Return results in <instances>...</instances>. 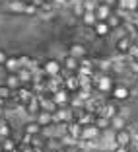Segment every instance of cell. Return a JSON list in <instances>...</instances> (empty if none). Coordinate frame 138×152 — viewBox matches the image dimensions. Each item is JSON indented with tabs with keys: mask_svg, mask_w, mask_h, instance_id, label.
<instances>
[{
	"mask_svg": "<svg viewBox=\"0 0 138 152\" xmlns=\"http://www.w3.org/2000/svg\"><path fill=\"white\" fill-rule=\"evenodd\" d=\"M80 20H82V23H84L86 27H94L95 23L99 22L97 16H95V12H89V10H86V12L82 14V18H80Z\"/></svg>",
	"mask_w": 138,
	"mask_h": 152,
	"instance_id": "cb8c5ba5",
	"label": "cell"
},
{
	"mask_svg": "<svg viewBox=\"0 0 138 152\" xmlns=\"http://www.w3.org/2000/svg\"><path fill=\"white\" fill-rule=\"evenodd\" d=\"M53 99L57 102V105H58V107H64V105H70L72 92H70V90H66V88H60V90H57V92L53 94Z\"/></svg>",
	"mask_w": 138,
	"mask_h": 152,
	"instance_id": "8992f818",
	"label": "cell"
},
{
	"mask_svg": "<svg viewBox=\"0 0 138 152\" xmlns=\"http://www.w3.org/2000/svg\"><path fill=\"white\" fill-rule=\"evenodd\" d=\"M119 6L129 14H136L138 12V0H121Z\"/></svg>",
	"mask_w": 138,
	"mask_h": 152,
	"instance_id": "4316f807",
	"label": "cell"
},
{
	"mask_svg": "<svg viewBox=\"0 0 138 152\" xmlns=\"http://www.w3.org/2000/svg\"><path fill=\"white\" fill-rule=\"evenodd\" d=\"M18 76H20V80H22V84H31L35 80V72L31 68H25V66H22L18 70Z\"/></svg>",
	"mask_w": 138,
	"mask_h": 152,
	"instance_id": "ffe728a7",
	"label": "cell"
},
{
	"mask_svg": "<svg viewBox=\"0 0 138 152\" xmlns=\"http://www.w3.org/2000/svg\"><path fill=\"white\" fill-rule=\"evenodd\" d=\"M68 55L76 57L78 61H82V58L88 57V49H86V45H82V43H74V45H70V53Z\"/></svg>",
	"mask_w": 138,
	"mask_h": 152,
	"instance_id": "d6986e66",
	"label": "cell"
},
{
	"mask_svg": "<svg viewBox=\"0 0 138 152\" xmlns=\"http://www.w3.org/2000/svg\"><path fill=\"white\" fill-rule=\"evenodd\" d=\"M53 115H54V123H60V125H66V123L74 121V115H72V107H70V105L58 107Z\"/></svg>",
	"mask_w": 138,
	"mask_h": 152,
	"instance_id": "3957f363",
	"label": "cell"
},
{
	"mask_svg": "<svg viewBox=\"0 0 138 152\" xmlns=\"http://www.w3.org/2000/svg\"><path fill=\"white\" fill-rule=\"evenodd\" d=\"M86 12V8H84V2L82 0H74V14L78 16V18H82V14Z\"/></svg>",
	"mask_w": 138,
	"mask_h": 152,
	"instance_id": "d6a6232c",
	"label": "cell"
},
{
	"mask_svg": "<svg viewBox=\"0 0 138 152\" xmlns=\"http://www.w3.org/2000/svg\"><path fill=\"white\" fill-rule=\"evenodd\" d=\"M132 140V134H130V131L126 129H119V131H115V142L117 144H121V146H129V142Z\"/></svg>",
	"mask_w": 138,
	"mask_h": 152,
	"instance_id": "7c38bea8",
	"label": "cell"
},
{
	"mask_svg": "<svg viewBox=\"0 0 138 152\" xmlns=\"http://www.w3.org/2000/svg\"><path fill=\"white\" fill-rule=\"evenodd\" d=\"M14 96V90L8 84H0V102H8Z\"/></svg>",
	"mask_w": 138,
	"mask_h": 152,
	"instance_id": "f546056e",
	"label": "cell"
},
{
	"mask_svg": "<svg viewBox=\"0 0 138 152\" xmlns=\"http://www.w3.org/2000/svg\"><path fill=\"white\" fill-rule=\"evenodd\" d=\"M23 109H25V113H29V115H37V113L41 111V99H39V96H33L29 102L23 105Z\"/></svg>",
	"mask_w": 138,
	"mask_h": 152,
	"instance_id": "9a60e30c",
	"label": "cell"
},
{
	"mask_svg": "<svg viewBox=\"0 0 138 152\" xmlns=\"http://www.w3.org/2000/svg\"><path fill=\"white\" fill-rule=\"evenodd\" d=\"M2 68L6 70V74H10V72H18L20 68H22V64H20V57H18V55H10L8 61L4 63Z\"/></svg>",
	"mask_w": 138,
	"mask_h": 152,
	"instance_id": "2e32d148",
	"label": "cell"
},
{
	"mask_svg": "<svg viewBox=\"0 0 138 152\" xmlns=\"http://www.w3.org/2000/svg\"><path fill=\"white\" fill-rule=\"evenodd\" d=\"M4 84H8L14 92H16V90H20L23 86L22 80H20V76H18V72H10V74H6V82H4Z\"/></svg>",
	"mask_w": 138,
	"mask_h": 152,
	"instance_id": "7402d4cb",
	"label": "cell"
},
{
	"mask_svg": "<svg viewBox=\"0 0 138 152\" xmlns=\"http://www.w3.org/2000/svg\"><path fill=\"white\" fill-rule=\"evenodd\" d=\"M132 45H134L132 35H123L119 41H117L115 49H117V53H119V55H129V51H130V47H132Z\"/></svg>",
	"mask_w": 138,
	"mask_h": 152,
	"instance_id": "ba28073f",
	"label": "cell"
},
{
	"mask_svg": "<svg viewBox=\"0 0 138 152\" xmlns=\"http://www.w3.org/2000/svg\"><path fill=\"white\" fill-rule=\"evenodd\" d=\"M132 39H134V45H138V31L132 33Z\"/></svg>",
	"mask_w": 138,
	"mask_h": 152,
	"instance_id": "60d3db41",
	"label": "cell"
},
{
	"mask_svg": "<svg viewBox=\"0 0 138 152\" xmlns=\"http://www.w3.org/2000/svg\"><path fill=\"white\" fill-rule=\"evenodd\" d=\"M130 70L138 74V63H136V61H132V64H130Z\"/></svg>",
	"mask_w": 138,
	"mask_h": 152,
	"instance_id": "f35d334b",
	"label": "cell"
},
{
	"mask_svg": "<svg viewBox=\"0 0 138 152\" xmlns=\"http://www.w3.org/2000/svg\"><path fill=\"white\" fill-rule=\"evenodd\" d=\"M113 152H129V148H126V146H121V144H117Z\"/></svg>",
	"mask_w": 138,
	"mask_h": 152,
	"instance_id": "74e56055",
	"label": "cell"
},
{
	"mask_svg": "<svg viewBox=\"0 0 138 152\" xmlns=\"http://www.w3.org/2000/svg\"><path fill=\"white\" fill-rule=\"evenodd\" d=\"M57 152H66V146H62V148H58Z\"/></svg>",
	"mask_w": 138,
	"mask_h": 152,
	"instance_id": "b9f144b4",
	"label": "cell"
},
{
	"mask_svg": "<svg viewBox=\"0 0 138 152\" xmlns=\"http://www.w3.org/2000/svg\"><path fill=\"white\" fill-rule=\"evenodd\" d=\"M129 57H130V61H136L138 63V45H132V47H130Z\"/></svg>",
	"mask_w": 138,
	"mask_h": 152,
	"instance_id": "836d02e7",
	"label": "cell"
},
{
	"mask_svg": "<svg viewBox=\"0 0 138 152\" xmlns=\"http://www.w3.org/2000/svg\"><path fill=\"white\" fill-rule=\"evenodd\" d=\"M113 12H115V8L109 6V4H105V2H99L97 8H95V16H97V20H101V22H105Z\"/></svg>",
	"mask_w": 138,
	"mask_h": 152,
	"instance_id": "4fadbf2b",
	"label": "cell"
},
{
	"mask_svg": "<svg viewBox=\"0 0 138 152\" xmlns=\"http://www.w3.org/2000/svg\"><path fill=\"white\" fill-rule=\"evenodd\" d=\"M12 152H22V148H20V146H18V148H14V150H12Z\"/></svg>",
	"mask_w": 138,
	"mask_h": 152,
	"instance_id": "7bdbcfd3",
	"label": "cell"
},
{
	"mask_svg": "<svg viewBox=\"0 0 138 152\" xmlns=\"http://www.w3.org/2000/svg\"><path fill=\"white\" fill-rule=\"evenodd\" d=\"M64 88L66 90H70L72 94H74V92H78V90H80V76L76 74H68L66 78H64Z\"/></svg>",
	"mask_w": 138,
	"mask_h": 152,
	"instance_id": "e0dca14e",
	"label": "cell"
},
{
	"mask_svg": "<svg viewBox=\"0 0 138 152\" xmlns=\"http://www.w3.org/2000/svg\"><path fill=\"white\" fill-rule=\"evenodd\" d=\"M103 2H105V4H109V6H113V8H117L121 0H103Z\"/></svg>",
	"mask_w": 138,
	"mask_h": 152,
	"instance_id": "8d00e7d4",
	"label": "cell"
},
{
	"mask_svg": "<svg viewBox=\"0 0 138 152\" xmlns=\"http://www.w3.org/2000/svg\"><path fill=\"white\" fill-rule=\"evenodd\" d=\"M2 150H6V152H12L14 148H18V140L14 139V134L12 137H6V139H2Z\"/></svg>",
	"mask_w": 138,
	"mask_h": 152,
	"instance_id": "f1b7e54d",
	"label": "cell"
},
{
	"mask_svg": "<svg viewBox=\"0 0 138 152\" xmlns=\"http://www.w3.org/2000/svg\"><path fill=\"white\" fill-rule=\"evenodd\" d=\"M105 22L109 23V27H111V29H117V27H121V26H123V23H125V18H123L121 14L113 12L111 16H109V18L105 20Z\"/></svg>",
	"mask_w": 138,
	"mask_h": 152,
	"instance_id": "484cf974",
	"label": "cell"
},
{
	"mask_svg": "<svg viewBox=\"0 0 138 152\" xmlns=\"http://www.w3.org/2000/svg\"><path fill=\"white\" fill-rule=\"evenodd\" d=\"M47 2H57V0H47Z\"/></svg>",
	"mask_w": 138,
	"mask_h": 152,
	"instance_id": "f6af8a7d",
	"label": "cell"
},
{
	"mask_svg": "<svg viewBox=\"0 0 138 152\" xmlns=\"http://www.w3.org/2000/svg\"><path fill=\"white\" fill-rule=\"evenodd\" d=\"M47 137H43V133H39V134H33V137H29V144H31L33 148H37V150H45L47 148Z\"/></svg>",
	"mask_w": 138,
	"mask_h": 152,
	"instance_id": "ac0fdd59",
	"label": "cell"
},
{
	"mask_svg": "<svg viewBox=\"0 0 138 152\" xmlns=\"http://www.w3.org/2000/svg\"><path fill=\"white\" fill-rule=\"evenodd\" d=\"M126 127V117L121 115V113H117L115 117H111V129L119 131V129H125Z\"/></svg>",
	"mask_w": 138,
	"mask_h": 152,
	"instance_id": "83f0119b",
	"label": "cell"
},
{
	"mask_svg": "<svg viewBox=\"0 0 138 152\" xmlns=\"http://www.w3.org/2000/svg\"><path fill=\"white\" fill-rule=\"evenodd\" d=\"M111 99H115V102H125V99L130 98V90L126 88L125 84H115V88L111 90Z\"/></svg>",
	"mask_w": 138,
	"mask_h": 152,
	"instance_id": "52a82bcc",
	"label": "cell"
},
{
	"mask_svg": "<svg viewBox=\"0 0 138 152\" xmlns=\"http://www.w3.org/2000/svg\"><path fill=\"white\" fill-rule=\"evenodd\" d=\"M23 133L29 134V137H33V134L43 133V127H41L37 121H29V123H25V125H23Z\"/></svg>",
	"mask_w": 138,
	"mask_h": 152,
	"instance_id": "603a6c76",
	"label": "cell"
},
{
	"mask_svg": "<svg viewBox=\"0 0 138 152\" xmlns=\"http://www.w3.org/2000/svg\"><path fill=\"white\" fill-rule=\"evenodd\" d=\"M126 148H129V152H138V139L136 140H130V142H129V146H126Z\"/></svg>",
	"mask_w": 138,
	"mask_h": 152,
	"instance_id": "d590c367",
	"label": "cell"
},
{
	"mask_svg": "<svg viewBox=\"0 0 138 152\" xmlns=\"http://www.w3.org/2000/svg\"><path fill=\"white\" fill-rule=\"evenodd\" d=\"M99 134H101V129H99L95 123L84 125V129H82V140H86V142H94V140L99 139Z\"/></svg>",
	"mask_w": 138,
	"mask_h": 152,
	"instance_id": "277c9868",
	"label": "cell"
},
{
	"mask_svg": "<svg viewBox=\"0 0 138 152\" xmlns=\"http://www.w3.org/2000/svg\"><path fill=\"white\" fill-rule=\"evenodd\" d=\"M64 144H62V140L60 139H49L47 140V150H51V152H57L58 148H62Z\"/></svg>",
	"mask_w": 138,
	"mask_h": 152,
	"instance_id": "1f68e13d",
	"label": "cell"
},
{
	"mask_svg": "<svg viewBox=\"0 0 138 152\" xmlns=\"http://www.w3.org/2000/svg\"><path fill=\"white\" fill-rule=\"evenodd\" d=\"M0 152H6V150H2V146H0Z\"/></svg>",
	"mask_w": 138,
	"mask_h": 152,
	"instance_id": "bcb514c9",
	"label": "cell"
},
{
	"mask_svg": "<svg viewBox=\"0 0 138 152\" xmlns=\"http://www.w3.org/2000/svg\"><path fill=\"white\" fill-rule=\"evenodd\" d=\"M119 102H115V99H109V102H103L101 103V107H99L97 115H105V117H115L117 113H119V105H117Z\"/></svg>",
	"mask_w": 138,
	"mask_h": 152,
	"instance_id": "5b68a950",
	"label": "cell"
},
{
	"mask_svg": "<svg viewBox=\"0 0 138 152\" xmlns=\"http://www.w3.org/2000/svg\"><path fill=\"white\" fill-rule=\"evenodd\" d=\"M12 134H14V129L10 125V121L6 117H0V137L6 139V137H12Z\"/></svg>",
	"mask_w": 138,
	"mask_h": 152,
	"instance_id": "d4e9b609",
	"label": "cell"
},
{
	"mask_svg": "<svg viewBox=\"0 0 138 152\" xmlns=\"http://www.w3.org/2000/svg\"><path fill=\"white\" fill-rule=\"evenodd\" d=\"M6 111H8V109L4 107V103H0V117H4V113H6Z\"/></svg>",
	"mask_w": 138,
	"mask_h": 152,
	"instance_id": "ab89813d",
	"label": "cell"
},
{
	"mask_svg": "<svg viewBox=\"0 0 138 152\" xmlns=\"http://www.w3.org/2000/svg\"><path fill=\"white\" fill-rule=\"evenodd\" d=\"M35 121L39 123L41 127H51V125H54V115H53V111H47V109H41L39 113L35 115Z\"/></svg>",
	"mask_w": 138,
	"mask_h": 152,
	"instance_id": "30bf717a",
	"label": "cell"
},
{
	"mask_svg": "<svg viewBox=\"0 0 138 152\" xmlns=\"http://www.w3.org/2000/svg\"><path fill=\"white\" fill-rule=\"evenodd\" d=\"M95 125H97L101 131L111 129V119H109V117H105V115H95Z\"/></svg>",
	"mask_w": 138,
	"mask_h": 152,
	"instance_id": "4dcf8cb0",
	"label": "cell"
},
{
	"mask_svg": "<svg viewBox=\"0 0 138 152\" xmlns=\"http://www.w3.org/2000/svg\"><path fill=\"white\" fill-rule=\"evenodd\" d=\"M76 74H88V76H95V63L94 61H89L88 57L82 58L80 61V68H78V72Z\"/></svg>",
	"mask_w": 138,
	"mask_h": 152,
	"instance_id": "8fae6325",
	"label": "cell"
},
{
	"mask_svg": "<svg viewBox=\"0 0 138 152\" xmlns=\"http://www.w3.org/2000/svg\"><path fill=\"white\" fill-rule=\"evenodd\" d=\"M41 70H43L47 76H58L60 72H62V63L57 61V58H49V61H45V63H43Z\"/></svg>",
	"mask_w": 138,
	"mask_h": 152,
	"instance_id": "7a4b0ae2",
	"label": "cell"
},
{
	"mask_svg": "<svg viewBox=\"0 0 138 152\" xmlns=\"http://www.w3.org/2000/svg\"><path fill=\"white\" fill-rule=\"evenodd\" d=\"M8 57L10 55L6 53V49H0V66H4V63L8 61Z\"/></svg>",
	"mask_w": 138,
	"mask_h": 152,
	"instance_id": "e575fe53",
	"label": "cell"
},
{
	"mask_svg": "<svg viewBox=\"0 0 138 152\" xmlns=\"http://www.w3.org/2000/svg\"><path fill=\"white\" fill-rule=\"evenodd\" d=\"M136 86H138V80H136Z\"/></svg>",
	"mask_w": 138,
	"mask_h": 152,
	"instance_id": "c3c4849f",
	"label": "cell"
},
{
	"mask_svg": "<svg viewBox=\"0 0 138 152\" xmlns=\"http://www.w3.org/2000/svg\"><path fill=\"white\" fill-rule=\"evenodd\" d=\"M60 63H62V72L74 74V72H78V68H80V61H78L76 57H72V55H66Z\"/></svg>",
	"mask_w": 138,
	"mask_h": 152,
	"instance_id": "9c48e42d",
	"label": "cell"
},
{
	"mask_svg": "<svg viewBox=\"0 0 138 152\" xmlns=\"http://www.w3.org/2000/svg\"><path fill=\"white\" fill-rule=\"evenodd\" d=\"M66 133L70 134V137H74L76 140L82 139V129H84V125L82 123H78V121H70V123H66Z\"/></svg>",
	"mask_w": 138,
	"mask_h": 152,
	"instance_id": "5bb4252c",
	"label": "cell"
},
{
	"mask_svg": "<svg viewBox=\"0 0 138 152\" xmlns=\"http://www.w3.org/2000/svg\"><path fill=\"white\" fill-rule=\"evenodd\" d=\"M41 152H51V150H47V148H45V150H41Z\"/></svg>",
	"mask_w": 138,
	"mask_h": 152,
	"instance_id": "ee69618b",
	"label": "cell"
},
{
	"mask_svg": "<svg viewBox=\"0 0 138 152\" xmlns=\"http://www.w3.org/2000/svg\"><path fill=\"white\" fill-rule=\"evenodd\" d=\"M92 29L95 31V35H97V37H107L109 33L113 31L111 27H109V23H107V22H101V20H99V22L95 23V26L92 27Z\"/></svg>",
	"mask_w": 138,
	"mask_h": 152,
	"instance_id": "44dd1931",
	"label": "cell"
},
{
	"mask_svg": "<svg viewBox=\"0 0 138 152\" xmlns=\"http://www.w3.org/2000/svg\"><path fill=\"white\" fill-rule=\"evenodd\" d=\"M0 144H2V137H0Z\"/></svg>",
	"mask_w": 138,
	"mask_h": 152,
	"instance_id": "7dc6e473",
	"label": "cell"
},
{
	"mask_svg": "<svg viewBox=\"0 0 138 152\" xmlns=\"http://www.w3.org/2000/svg\"><path fill=\"white\" fill-rule=\"evenodd\" d=\"M115 88V80H113L111 74H95V90H97V94L101 96H109L111 94V90Z\"/></svg>",
	"mask_w": 138,
	"mask_h": 152,
	"instance_id": "6da1fadb",
	"label": "cell"
}]
</instances>
